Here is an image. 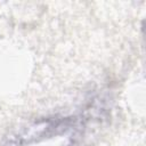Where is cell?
<instances>
[{"mask_svg": "<svg viewBox=\"0 0 146 146\" xmlns=\"http://www.w3.org/2000/svg\"><path fill=\"white\" fill-rule=\"evenodd\" d=\"M81 125L82 119L75 115L47 116L38 119L29 125L18 129L15 133L8 137V140L14 146H25L64 135L73 129H80L79 127Z\"/></svg>", "mask_w": 146, "mask_h": 146, "instance_id": "cell-1", "label": "cell"}]
</instances>
